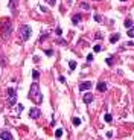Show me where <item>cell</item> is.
Here are the masks:
<instances>
[{
  "mask_svg": "<svg viewBox=\"0 0 134 140\" xmlns=\"http://www.w3.org/2000/svg\"><path fill=\"white\" fill-rule=\"evenodd\" d=\"M11 32H12V23H11V20L3 18L2 23H0V38L6 41L9 37H11Z\"/></svg>",
  "mask_w": 134,
  "mask_h": 140,
  "instance_id": "cell-1",
  "label": "cell"
},
{
  "mask_svg": "<svg viewBox=\"0 0 134 140\" xmlns=\"http://www.w3.org/2000/svg\"><path fill=\"white\" fill-rule=\"evenodd\" d=\"M29 99L34 100L35 104H41V100H43V94L40 93V85L37 82H34L29 88Z\"/></svg>",
  "mask_w": 134,
  "mask_h": 140,
  "instance_id": "cell-2",
  "label": "cell"
},
{
  "mask_svg": "<svg viewBox=\"0 0 134 140\" xmlns=\"http://www.w3.org/2000/svg\"><path fill=\"white\" fill-rule=\"evenodd\" d=\"M31 35H32V29H31V26L21 24L20 28H18V37H20L21 41H28L31 38Z\"/></svg>",
  "mask_w": 134,
  "mask_h": 140,
  "instance_id": "cell-3",
  "label": "cell"
},
{
  "mask_svg": "<svg viewBox=\"0 0 134 140\" xmlns=\"http://www.w3.org/2000/svg\"><path fill=\"white\" fill-rule=\"evenodd\" d=\"M8 105L9 107L17 105V93L14 88H8Z\"/></svg>",
  "mask_w": 134,
  "mask_h": 140,
  "instance_id": "cell-4",
  "label": "cell"
},
{
  "mask_svg": "<svg viewBox=\"0 0 134 140\" xmlns=\"http://www.w3.org/2000/svg\"><path fill=\"white\" fill-rule=\"evenodd\" d=\"M41 116V111L38 107H32V108L29 110V117L31 119H38V117Z\"/></svg>",
  "mask_w": 134,
  "mask_h": 140,
  "instance_id": "cell-5",
  "label": "cell"
},
{
  "mask_svg": "<svg viewBox=\"0 0 134 140\" xmlns=\"http://www.w3.org/2000/svg\"><path fill=\"white\" fill-rule=\"evenodd\" d=\"M9 9H11V12H12V15H15L17 14V11H18V0H9Z\"/></svg>",
  "mask_w": 134,
  "mask_h": 140,
  "instance_id": "cell-6",
  "label": "cell"
},
{
  "mask_svg": "<svg viewBox=\"0 0 134 140\" xmlns=\"http://www.w3.org/2000/svg\"><path fill=\"white\" fill-rule=\"evenodd\" d=\"M90 88H91V82H90V81H85V82L79 84V90H81V92H84V90H90Z\"/></svg>",
  "mask_w": 134,
  "mask_h": 140,
  "instance_id": "cell-7",
  "label": "cell"
},
{
  "mask_svg": "<svg viewBox=\"0 0 134 140\" xmlns=\"http://www.w3.org/2000/svg\"><path fill=\"white\" fill-rule=\"evenodd\" d=\"M0 139L3 140H11L12 139V134L9 131H0Z\"/></svg>",
  "mask_w": 134,
  "mask_h": 140,
  "instance_id": "cell-8",
  "label": "cell"
},
{
  "mask_svg": "<svg viewBox=\"0 0 134 140\" xmlns=\"http://www.w3.org/2000/svg\"><path fill=\"white\" fill-rule=\"evenodd\" d=\"M82 100H84L85 104H91L93 102V94L91 93H85L84 96H82Z\"/></svg>",
  "mask_w": 134,
  "mask_h": 140,
  "instance_id": "cell-9",
  "label": "cell"
},
{
  "mask_svg": "<svg viewBox=\"0 0 134 140\" xmlns=\"http://www.w3.org/2000/svg\"><path fill=\"white\" fill-rule=\"evenodd\" d=\"M96 88L99 90V92H107V88H108V85H107V82H104V81H101V82H98V85H96Z\"/></svg>",
  "mask_w": 134,
  "mask_h": 140,
  "instance_id": "cell-10",
  "label": "cell"
},
{
  "mask_svg": "<svg viewBox=\"0 0 134 140\" xmlns=\"http://www.w3.org/2000/svg\"><path fill=\"white\" fill-rule=\"evenodd\" d=\"M119 38H120V35H119V34H113V35L110 37V43H111V44L117 43V41H119Z\"/></svg>",
  "mask_w": 134,
  "mask_h": 140,
  "instance_id": "cell-11",
  "label": "cell"
},
{
  "mask_svg": "<svg viewBox=\"0 0 134 140\" xmlns=\"http://www.w3.org/2000/svg\"><path fill=\"white\" fill-rule=\"evenodd\" d=\"M81 14H76V15H73V18H72V21H73V24H78L79 21H81Z\"/></svg>",
  "mask_w": 134,
  "mask_h": 140,
  "instance_id": "cell-12",
  "label": "cell"
},
{
  "mask_svg": "<svg viewBox=\"0 0 134 140\" xmlns=\"http://www.w3.org/2000/svg\"><path fill=\"white\" fill-rule=\"evenodd\" d=\"M104 120H105V122H107V123H110L111 120H113V116H111L110 113H107V114L104 116Z\"/></svg>",
  "mask_w": 134,
  "mask_h": 140,
  "instance_id": "cell-13",
  "label": "cell"
},
{
  "mask_svg": "<svg viewBox=\"0 0 134 140\" xmlns=\"http://www.w3.org/2000/svg\"><path fill=\"white\" fill-rule=\"evenodd\" d=\"M72 123H73L75 126L81 125V119H79V117H73V119H72Z\"/></svg>",
  "mask_w": 134,
  "mask_h": 140,
  "instance_id": "cell-14",
  "label": "cell"
},
{
  "mask_svg": "<svg viewBox=\"0 0 134 140\" xmlns=\"http://www.w3.org/2000/svg\"><path fill=\"white\" fill-rule=\"evenodd\" d=\"M23 110H24V107L21 105V104H17V108H15V111H17V114H20V113L23 111Z\"/></svg>",
  "mask_w": 134,
  "mask_h": 140,
  "instance_id": "cell-15",
  "label": "cell"
},
{
  "mask_svg": "<svg viewBox=\"0 0 134 140\" xmlns=\"http://www.w3.org/2000/svg\"><path fill=\"white\" fill-rule=\"evenodd\" d=\"M81 8L85 9V11H88V9H90V5H88L87 2H82V3H81Z\"/></svg>",
  "mask_w": 134,
  "mask_h": 140,
  "instance_id": "cell-16",
  "label": "cell"
},
{
  "mask_svg": "<svg viewBox=\"0 0 134 140\" xmlns=\"http://www.w3.org/2000/svg\"><path fill=\"white\" fill-rule=\"evenodd\" d=\"M128 37L130 38H134V28H133V26L128 29Z\"/></svg>",
  "mask_w": 134,
  "mask_h": 140,
  "instance_id": "cell-17",
  "label": "cell"
},
{
  "mask_svg": "<svg viewBox=\"0 0 134 140\" xmlns=\"http://www.w3.org/2000/svg\"><path fill=\"white\" fill-rule=\"evenodd\" d=\"M61 136H63V129H59V128H58V129L55 131V137H56V139H59Z\"/></svg>",
  "mask_w": 134,
  "mask_h": 140,
  "instance_id": "cell-18",
  "label": "cell"
},
{
  "mask_svg": "<svg viewBox=\"0 0 134 140\" xmlns=\"http://www.w3.org/2000/svg\"><path fill=\"white\" fill-rule=\"evenodd\" d=\"M32 78H34V79H38V78H40V72L32 70Z\"/></svg>",
  "mask_w": 134,
  "mask_h": 140,
  "instance_id": "cell-19",
  "label": "cell"
},
{
  "mask_svg": "<svg viewBox=\"0 0 134 140\" xmlns=\"http://www.w3.org/2000/svg\"><path fill=\"white\" fill-rule=\"evenodd\" d=\"M131 26H133V20H130V18H128V20H125V28H131Z\"/></svg>",
  "mask_w": 134,
  "mask_h": 140,
  "instance_id": "cell-20",
  "label": "cell"
},
{
  "mask_svg": "<svg viewBox=\"0 0 134 140\" xmlns=\"http://www.w3.org/2000/svg\"><path fill=\"white\" fill-rule=\"evenodd\" d=\"M69 67H70V70H75V69H76V63H75V61H70V63H69Z\"/></svg>",
  "mask_w": 134,
  "mask_h": 140,
  "instance_id": "cell-21",
  "label": "cell"
},
{
  "mask_svg": "<svg viewBox=\"0 0 134 140\" xmlns=\"http://www.w3.org/2000/svg\"><path fill=\"white\" fill-rule=\"evenodd\" d=\"M105 63H107L108 66H111V64L114 63V58H107V60H105Z\"/></svg>",
  "mask_w": 134,
  "mask_h": 140,
  "instance_id": "cell-22",
  "label": "cell"
},
{
  "mask_svg": "<svg viewBox=\"0 0 134 140\" xmlns=\"http://www.w3.org/2000/svg\"><path fill=\"white\" fill-rule=\"evenodd\" d=\"M95 20H96L98 23H102V17H101L99 14H96V15H95Z\"/></svg>",
  "mask_w": 134,
  "mask_h": 140,
  "instance_id": "cell-23",
  "label": "cell"
},
{
  "mask_svg": "<svg viewBox=\"0 0 134 140\" xmlns=\"http://www.w3.org/2000/svg\"><path fill=\"white\" fill-rule=\"evenodd\" d=\"M93 50H95V52H101V50H102V46H99V44H96V46L93 47Z\"/></svg>",
  "mask_w": 134,
  "mask_h": 140,
  "instance_id": "cell-24",
  "label": "cell"
},
{
  "mask_svg": "<svg viewBox=\"0 0 134 140\" xmlns=\"http://www.w3.org/2000/svg\"><path fill=\"white\" fill-rule=\"evenodd\" d=\"M87 61L90 63V61H93V53H88L87 55Z\"/></svg>",
  "mask_w": 134,
  "mask_h": 140,
  "instance_id": "cell-25",
  "label": "cell"
},
{
  "mask_svg": "<svg viewBox=\"0 0 134 140\" xmlns=\"http://www.w3.org/2000/svg\"><path fill=\"white\" fill-rule=\"evenodd\" d=\"M55 34H56V35H58V37H59V35H61V34H63V31H61V28H56V31H55Z\"/></svg>",
  "mask_w": 134,
  "mask_h": 140,
  "instance_id": "cell-26",
  "label": "cell"
},
{
  "mask_svg": "<svg viewBox=\"0 0 134 140\" xmlns=\"http://www.w3.org/2000/svg\"><path fill=\"white\" fill-rule=\"evenodd\" d=\"M52 53H53V50H52V49H47V50H46V55H49V56H50Z\"/></svg>",
  "mask_w": 134,
  "mask_h": 140,
  "instance_id": "cell-27",
  "label": "cell"
},
{
  "mask_svg": "<svg viewBox=\"0 0 134 140\" xmlns=\"http://www.w3.org/2000/svg\"><path fill=\"white\" fill-rule=\"evenodd\" d=\"M59 82L64 84V82H66V78H64V76H59Z\"/></svg>",
  "mask_w": 134,
  "mask_h": 140,
  "instance_id": "cell-28",
  "label": "cell"
},
{
  "mask_svg": "<svg viewBox=\"0 0 134 140\" xmlns=\"http://www.w3.org/2000/svg\"><path fill=\"white\" fill-rule=\"evenodd\" d=\"M96 38H98V40H102V34H99V32H98V34H96Z\"/></svg>",
  "mask_w": 134,
  "mask_h": 140,
  "instance_id": "cell-29",
  "label": "cell"
},
{
  "mask_svg": "<svg viewBox=\"0 0 134 140\" xmlns=\"http://www.w3.org/2000/svg\"><path fill=\"white\" fill-rule=\"evenodd\" d=\"M47 2H49V5H55V2H56V0H47Z\"/></svg>",
  "mask_w": 134,
  "mask_h": 140,
  "instance_id": "cell-30",
  "label": "cell"
},
{
  "mask_svg": "<svg viewBox=\"0 0 134 140\" xmlns=\"http://www.w3.org/2000/svg\"><path fill=\"white\" fill-rule=\"evenodd\" d=\"M67 2H72V0H67Z\"/></svg>",
  "mask_w": 134,
  "mask_h": 140,
  "instance_id": "cell-31",
  "label": "cell"
},
{
  "mask_svg": "<svg viewBox=\"0 0 134 140\" xmlns=\"http://www.w3.org/2000/svg\"><path fill=\"white\" fill-rule=\"evenodd\" d=\"M120 2H125V0H120Z\"/></svg>",
  "mask_w": 134,
  "mask_h": 140,
  "instance_id": "cell-32",
  "label": "cell"
},
{
  "mask_svg": "<svg viewBox=\"0 0 134 140\" xmlns=\"http://www.w3.org/2000/svg\"><path fill=\"white\" fill-rule=\"evenodd\" d=\"M96 2H99V0H96Z\"/></svg>",
  "mask_w": 134,
  "mask_h": 140,
  "instance_id": "cell-33",
  "label": "cell"
}]
</instances>
